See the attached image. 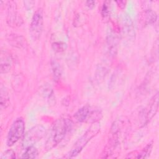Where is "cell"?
<instances>
[{"mask_svg": "<svg viewBox=\"0 0 159 159\" xmlns=\"http://www.w3.org/2000/svg\"><path fill=\"white\" fill-rule=\"evenodd\" d=\"M68 129V123L65 119H57L53 124L49 137L46 143V148L50 150L64 139Z\"/></svg>", "mask_w": 159, "mask_h": 159, "instance_id": "obj_1", "label": "cell"}, {"mask_svg": "<svg viewBox=\"0 0 159 159\" xmlns=\"http://www.w3.org/2000/svg\"><path fill=\"white\" fill-rule=\"evenodd\" d=\"M100 130V125L94 123L86 132L76 141L74 144L71 150L69 152L65 157L73 158L77 156L86 146V145L89 142V140L94 137Z\"/></svg>", "mask_w": 159, "mask_h": 159, "instance_id": "obj_2", "label": "cell"}, {"mask_svg": "<svg viewBox=\"0 0 159 159\" xmlns=\"http://www.w3.org/2000/svg\"><path fill=\"white\" fill-rule=\"evenodd\" d=\"M46 134V129L41 125H37L31 128L24 135L22 145L26 148L33 146L38 141L40 140Z\"/></svg>", "mask_w": 159, "mask_h": 159, "instance_id": "obj_3", "label": "cell"}, {"mask_svg": "<svg viewBox=\"0 0 159 159\" xmlns=\"http://www.w3.org/2000/svg\"><path fill=\"white\" fill-rule=\"evenodd\" d=\"M25 130L24 121L22 118L16 119L12 124L7 137L6 143L9 147L14 145L24 135Z\"/></svg>", "mask_w": 159, "mask_h": 159, "instance_id": "obj_4", "label": "cell"}, {"mask_svg": "<svg viewBox=\"0 0 159 159\" xmlns=\"http://www.w3.org/2000/svg\"><path fill=\"white\" fill-rule=\"evenodd\" d=\"M43 27V14L42 11L39 9L34 13L29 27V33L33 40H37L39 39L42 32Z\"/></svg>", "mask_w": 159, "mask_h": 159, "instance_id": "obj_5", "label": "cell"}, {"mask_svg": "<svg viewBox=\"0 0 159 159\" xmlns=\"http://www.w3.org/2000/svg\"><path fill=\"white\" fill-rule=\"evenodd\" d=\"M8 12L7 16V22L8 25L12 27H20L23 23V19L17 13L16 4L14 2H9Z\"/></svg>", "mask_w": 159, "mask_h": 159, "instance_id": "obj_6", "label": "cell"}, {"mask_svg": "<svg viewBox=\"0 0 159 159\" xmlns=\"http://www.w3.org/2000/svg\"><path fill=\"white\" fill-rule=\"evenodd\" d=\"M119 44V37L117 34L112 31L110 30L107 34L106 38V45H107V50L109 55L111 57H114L117 52Z\"/></svg>", "mask_w": 159, "mask_h": 159, "instance_id": "obj_7", "label": "cell"}, {"mask_svg": "<svg viewBox=\"0 0 159 159\" xmlns=\"http://www.w3.org/2000/svg\"><path fill=\"white\" fill-rule=\"evenodd\" d=\"M123 34L128 40H132L134 37L135 31L132 19L128 15H125L123 20Z\"/></svg>", "mask_w": 159, "mask_h": 159, "instance_id": "obj_8", "label": "cell"}, {"mask_svg": "<svg viewBox=\"0 0 159 159\" xmlns=\"http://www.w3.org/2000/svg\"><path fill=\"white\" fill-rule=\"evenodd\" d=\"M12 66V57L9 53L6 51H1L0 70L1 73L9 72Z\"/></svg>", "mask_w": 159, "mask_h": 159, "instance_id": "obj_9", "label": "cell"}, {"mask_svg": "<svg viewBox=\"0 0 159 159\" xmlns=\"http://www.w3.org/2000/svg\"><path fill=\"white\" fill-rule=\"evenodd\" d=\"M158 93H157L153 97L150 104L148 107V109L146 113L145 120L148 122L150 120H151L153 117L155 115L158 111Z\"/></svg>", "mask_w": 159, "mask_h": 159, "instance_id": "obj_10", "label": "cell"}, {"mask_svg": "<svg viewBox=\"0 0 159 159\" xmlns=\"http://www.w3.org/2000/svg\"><path fill=\"white\" fill-rule=\"evenodd\" d=\"M91 107L89 106L86 105L79 109L74 115L75 119L80 122H88Z\"/></svg>", "mask_w": 159, "mask_h": 159, "instance_id": "obj_11", "label": "cell"}, {"mask_svg": "<svg viewBox=\"0 0 159 159\" xmlns=\"http://www.w3.org/2000/svg\"><path fill=\"white\" fill-rule=\"evenodd\" d=\"M7 40L14 47L19 48H25L27 46V42L25 38L22 36L18 35L16 34H10L7 38Z\"/></svg>", "mask_w": 159, "mask_h": 159, "instance_id": "obj_12", "label": "cell"}, {"mask_svg": "<svg viewBox=\"0 0 159 159\" xmlns=\"http://www.w3.org/2000/svg\"><path fill=\"white\" fill-rule=\"evenodd\" d=\"M0 104L1 109H6L10 103V98L7 89L3 85L1 86V91H0Z\"/></svg>", "mask_w": 159, "mask_h": 159, "instance_id": "obj_13", "label": "cell"}, {"mask_svg": "<svg viewBox=\"0 0 159 159\" xmlns=\"http://www.w3.org/2000/svg\"><path fill=\"white\" fill-rule=\"evenodd\" d=\"M37 149L34 146H30L25 148V152L22 154V158H35L38 157Z\"/></svg>", "mask_w": 159, "mask_h": 159, "instance_id": "obj_14", "label": "cell"}, {"mask_svg": "<svg viewBox=\"0 0 159 159\" xmlns=\"http://www.w3.org/2000/svg\"><path fill=\"white\" fill-rule=\"evenodd\" d=\"M157 19V16L155 12L151 9H147L145 11V22L147 24H152L155 22Z\"/></svg>", "mask_w": 159, "mask_h": 159, "instance_id": "obj_15", "label": "cell"}, {"mask_svg": "<svg viewBox=\"0 0 159 159\" xmlns=\"http://www.w3.org/2000/svg\"><path fill=\"white\" fill-rule=\"evenodd\" d=\"M107 72V68L104 65H100L99 67L97 68L96 73V80H98L99 82H100L102 79L105 77L106 73Z\"/></svg>", "mask_w": 159, "mask_h": 159, "instance_id": "obj_16", "label": "cell"}, {"mask_svg": "<svg viewBox=\"0 0 159 159\" xmlns=\"http://www.w3.org/2000/svg\"><path fill=\"white\" fill-rule=\"evenodd\" d=\"M52 71L54 76V78L56 80H58L60 76H61V68L60 63L56 61V60H53L52 61Z\"/></svg>", "mask_w": 159, "mask_h": 159, "instance_id": "obj_17", "label": "cell"}, {"mask_svg": "<svg viewBox=\"0 0 159 159\" xmlns=\"http://www.w3.org/2000/svg\"><path fill=\"white\" fill-rule=\"evenodd\" d=\"M152 148V143H148L143 149L140 152V153L137 154V156H136L135 158H144L148 157V156L150 155L151 150Z\"/></svg>", "mask_w": 159, "mask_h": 159, "instance_id": "obj_18", "label": "cell"}, {"mask_svg": "<svg viewBox=\"0 0 159 159\" xmlns=\"http://www.w3.org/2000/svg\"><path fill=\"white\" fill-rule=\"evenodd\" d=\"M16 158V153L12 150L5 151L1 156V159H12Z\"/></svg>", "mask_w": 159, "mask_h": 159, "instance_id": "obj_19", "label": "cell"}, {"mask_svg": "<svg viewBox=\"0 0 159 159\" xmlns=\"http://www.w3.org/2000/svg\"><path fill=\"white\" fill-rule=\"evenodd\" d=\"M65 45L63 43H60V42H55L53 43L52 45V47L54 49V50L57 52H61L63 51L65 49Z\"/></svg>", "mask_w": 159, "mask_h": 159, "instance_id": "obj_20", "label": "cell"}, {"mask_svg": "<svg viewBox=\"0 0 159 159\" xmlns=\"http://www.w3.org/2000/svg\"><path fill=\"white\" fill-rule=\"evenodd\" d=\"M109 7L107 4H106V2L103 4V6L101 9V14L103 17H107L109 15Z\"/></svg>", "mask_w": 159, "mask_h": 159, "instance_id": "obj_21", "label": "cell"}, {"mask_svg": "<svg viewBox=\"0 0 159 159\" xmlns=\"http://www.w3.org/2000/svg\"><path fill=\"white\" fill-rule=\"evenodd\" d=\"M95 3L96 2L94 1H88L86 2V6L89 8V9H93L95 6Z\"/></svg>", "mask_w": 159, "mask_h": 159, "instance_id": "obj_22", "label": "cell"}]
</instances>
